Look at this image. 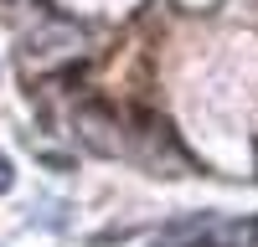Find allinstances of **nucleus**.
Listing matches in <instances>:
<instances>
[{
    "label": "nucleus",
    "mask_w": 258,
    "mask_h": 247,
    "mask_svg": "<svg viewBox=\"0 0 258 247\" xmlns=\"http://www.w3.org/2000/svg\"><path fill=\"white\" fill-rule=\"evenodd\" d=\"M11 185H16V175H11V160H6V155H0V196H6V191H11Z\"/></svg>",
    "instance_id": "1"
}]
</instances>
